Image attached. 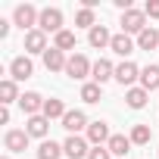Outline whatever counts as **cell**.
Wrapping results in <instances>:
<instances>
[{"mask_svg": "<svg viewBox=\"0 0 159 159\" xmlns=\"http://www.w3.org/2000/svg\"><path fill=\"white\" fill-rule=\"evenodd\" d=\"M53 47H56V50H62V53H66V50H72V47H75V31H69V28H62V31L56 34V41H53Z\"/></svg>", "mask_w": 159, "mask_h": 159, "instance_id": "d4e9b609", "label": "cell"}, {"mask_svg": "<svg viewBox=\"0 0 159 159\" xmlns=\"http://www.w3.org/2000/svg\"><path fill=\"white\" fill-rule=\"evenodd\" d=\"M3 159H10V156H3Z\"/></svg>", "mask_w": 159, "mask_h": 159, "instance_id": "1f68e13d", "label": "cell"}, {"mask_svg": "<svg viewBox=\"0 0 159 159\" xmlns=\"http://www.w3.org/2000/svg\"><path fill=\"white\" fill-rule=\"evenodd\" d=\"M106 150H109L112 156H128V153H131V137H125V134H112L109 143H106Z\"/></svg>", "mask_w": 159, "mask_h": 159, "instance_id": "ac0fdd59", "label": "cell"}, {"mask_svg": "<svg viewBox=\"0 0 159 159\" xmlns=\"http://www.w3.org/2000/svg\"><path fill=\"white\" fill-rule=\"evenodd\" d=\"M31 75H34V66H31L28 56H16L10 62V78L13 81H25V78H31Z\"/></svg>", "mask_w": 159, "mask_h": 159, "instance_id": "9c48e42d", "label": "cell"}, {"mask_svg": "<svg viewBox=\"0 0 159 159\" xmlns=\"http://www.w3.org/2000/svg\"><path fill=\"white\" fill-rule=\"evenodd\" d=\"M7 34H10V22H7V19H0V38H7Z\"/></svg>", "mask_w": 159, "mask_h": 159, "instance_id": "4dcf8cb0", "label": "cell"}, {"mask_svg": "<svg viewBox=\"0 0 159 159\" xmlns=\"http://www.w3.org/2000/svg\"><path fill=\"white\" fill-rule=\"evenodd\" d=\"M137 78H140V69H137L131 59H125L122 66H116V81H119L122 88H134Z\"/></svg>", "mask_w": 159, "mask_h": 159, "instance_id": "8992f818", "label": "cell"}, {"mask_svg": "<svg viewBox=\"0 0 159 159\" xmlns=\"http://www.w3.org/2000/svg\"><path fill=\"white\" fill-rule=\"evenodd\" d=\"M91 78L103 88V81H109V78H116V66L109 62V59H97L94 62V72H91Z\"/></svg>", "mask_w": 159, "mask_h": 159, "instance_id": "4fadbf2b", "label": "cell"}, {"mask_svg": "<svg viewBox=\"0 0 159 159\" xmlns=\"http://www.w3.org/2000/svg\"><path fill=\"white\" fill-rule=\"evenodd\" d=\"M38 28H41L44 34H59V31H62V10H56V7H47V10H41Z\"/></svg>", "mask_w": 159, "mask_h": 159, "instance_id": "7a4b0ae2", "label": "cell"}, {"mask_svg": "<svg viewBox=\"0 0 159 159\" xmlns=\"http://www.w3.org/2000/svg\"><path fill=\"white\" fill-rule=\"evenodd\" d=\"M81 100H84V103H100V84H97V81H88V84L81 88Z\"/></svg>", "mask_w": 159, "mask_h": 159, "instance_id": "4316f807", "label": "cell"}, {"mask_svg": "<svg viewBox=\"0 0 159 159\" xmlns=\"http://www.w3.org/2000/svg\"><path fill=\"white\" fill-rule=\"evenodd\" d=\"M38 19H41V10H34L31 3H22V7H16V13H13V22H16L25 34L38 28Z\"/></svg>", "mask_w": 159, "mask_h": 159, "instance_id": "6da1fadb", "label": "cell"}, {"mask_svg": "<svg viewBox=\"0 0 159 159\" xmlns=\"http://www.w3.org/2000/svg\"><path fill=\"white\" fill-rule=\"evenodd\" d=\"M66 53L62 50H56V47H50L47 53H44V66H47V72H66Z\"/></svg>", "mask_w": 159, "mask_h": 159, "instance_id": "5bb4252c", "label": "cell"}, {"mask_svg": "<svg viewBox=\"0 0 159 159\" xmlns=\"http://www.w3.org/2000/svg\"><path fill=\"white\" fill-rule=\"evenodd\" d=\"M0 97H3V100H0V103H3V106H10L13 100H19L22 94H19V88H16V81H13V78H3V81H0Z\"/></svg>", "mask_w": 159, "mask_h": 159, "instance_id": "603a6c76", "label": "cell"}, {"mask_svg": "<svg viewBox=\"0 0 159 159\" xmlns=\"http://www.w3.org/2000/svg\"><path fill=\"white\" fill-rule=\"evenodd\" d=\"M44 103H47V100H44L41 94H34V91H28V94L19 97V106H22V112H28V119H31V116H41V112H44Z\"/></svg>", "mask_w": 159, "mask_h": 159, "instance_id": "30bf717a", "label": "cell"}, {"mask_svg": "<svg viewBox=\"0 0 159 159\" xmlns=\"http://www.w3.org/2000/svg\"><path fill=\"white\" fill-rule=\"evenodd\" d=\"M88 159H112V153H109V150H106V147H94V150H91V156H88Z\"/></svg>", "mask_w": 159, "mask_h": 159, "instance_id": "f546056e", "label": "cell"}, {"mask_svg": "<svg viewBox=\"0 0 159 159\" xmlns=\"http://www.w3.org/2000/svg\"><path fill=\"white\" fill-rule=\"evenodd\" d=\"M109 137H112V134H109V125H106V122H91V125H88V140H91V143L103 147V143H109Z\"/></svg>", "mask_w": 159, "mask_h": 159, "instance_id": "7c38bea8", "label": "cell"}, {"mask_svg": "<svg viewBox=\"0 0 159 159\" xmlns=\"http://www.w3.org/2000/svg\"><path fill=\"white\" fill-rule=\"evenodd\" d=\"M128 137H131V143H137V147H143V143H150V137H153V131H150V125H134Z\"/></svg>", "mask_w": 159, "mask_h": 159, "instance_id": "cb8c5ba5", "label": "cell"}, {"mask_svg": "<svg viewBox=\"0 0 159 159\" xmlns=\"http://www.w3.org/2000/svg\"><path fill=\"white\" fill-rule=\"evenodd\" d=\"M91 72H94V66L88 62V56H84V53L69 56V62H66V75H69V78H75V81H84Z\"/></svg>", "mask_w": 159, "mask_h": 159, "instance_id": "3957f363", "label": "cell"}, {"mask_svg": "<svg viewBox=\"0 0 159 159\" xmlns=\"http://www.w3.org/2000/svg\"><path fill=\"white\" fill-rule=\"evenodd\" d=\"M66 150H62V143H56V140H41V147H38V159H59Z\"/></svg>", "mask_w": 159, "mask_h": 159, "instance_id": "7402d4cb", "label": "cell"}, {"mask_svg": "<svg viewBox=\"0 0 159 159\" xmlns=\"http://www.w3.org/2000/svg\"><path fill=\"white\" fill-rule=\"evenodd\" d=\"M147 28V13L143 10H128V13H122V34H140Z\"/></svg>", "mask_w": 159, "mask_h": 159, "instance_id": "277c9868", "label": "cell"}, {"mask_svg": "<svg viewBox=\"0 0 159 159\" xmlns=\"http://www.w3.org/2000/svg\"><path fill=\"white\" fill-rule=\"evenodd\" d=\"M143 13H147L150 19H159V0H147V7H143Z\"/></svg>", "mask_w": 159, "mask_h": 159, "instance_id": "f1b7e54d", "label": "cell"}, {"mask_svg": "<svg viewBox=\"0 0 159 159\" xmlns=\"http://www.w3.org/2000/svg\"><path fill=\"white\" fill-rule=\"evenodd\" d=\"M88 41H91V47H100V50H103V47H109V44H112V34H109V28H106V25H94V28H91V34H88Z\"/></svg>", "mask_w": 159, "mask_h": 159, "instance_id": "e0dca14e", "label": "cell"}, {"mask_svg": "<svg viewBox=\"0 0 159 159\" xmlns=\"http://www.w3.org/2000/svg\"><path fill=\"white\" fill-rule=\"evenodd\" d=\"M66 112H69V109L62 106V100H47V103H44V112H41V116H47V119H62Z\"/></svg>", "mask_w": 159, "mask_h": 159, "instance_id": "484cf974", "label": "cell"}, {"mask_svg": "<svg viewBox=\"0 0 159 159\" xmlns=\"http://www.w3.org/2000/svg\"><path fill=\"white\" fill-rule=\"evenodd\" d=\"M62 128H66L69 134H78V131H88V116H84L81 109H69V112L62 116Z\"/></svg>", "mask_w": 159, "mask_h": 159, "instance_id": "ba28073f", "label": "cell"}, {"mask_svg": "<svg viewBox=\"0 0 159 159\" xmlns=\"http://www.w3.org/2000/svg\"><path fill=\"white\" fill-rule=\"evenodd\" d=\"M25 131H28V137H47L50 119H47V116H31V119L25 122Z\"/></svg>", "mask_w": 159, "mask_h": 159, "instance_id": "9a60e30c", "label": "cell"}, {"mask_svg": "<svg viewBox=\"0 0 159 159\" xmlns=\"http://www.w3.org/2000/svg\"><path fill=\"white\" fill-rule=\"evenodd\" d=\"M125 100H128L131 109H143L147 100H150V91H143V88H128V91H125Z\"/></svg>", "mask_w": 159, "mask_h": 159, "instance_id": "d6986e66", "label": "cell"}, {"mask_svg": "<svg viewBox=\"0 0 159 159\" xmlns=\"http://www.w3.org/2000/svg\"><path fill=\"white\" fill-rule=\"evenodd\" d=\"M140 88L143 91H159V66L156 62L147 66V69H140Z\"/></svg>", "mask_w": 159, "mask_h": 159, "instance_id": "2e32d148", "label": "cell"}, {"mask_svg": "<svg viewBox=\"0 0 159 159\" xmlns=\"http://www.w3.org/2000/svg\"><path fill=\"white\" fill-rule=\"evenodd\" d=\"M75 25H78V28H94V25H97L94 10H84V7H81V10H78V16H75Z\"/></svg>", "mask_w": 159, "mask_h": 159, "instance_id": "83f0119b", "label": "cell"}, {"mask_svg": "<svg viewBox=\"0 0 159 159\" xmlns=\"http://www.w3.org/2000/svg\"><path fill=\"white\" fill-rule=\"evenodd\" d=\"M62 150H66V156H69V159H88V156H91L88 140H84V137H78V134H69V137H66V143H62Z\"/></svg>", "mask_w": 159, "mask_h": 159, "instance_id": "5b68a950", "label": "cell"}, {"mask_svg": "<svg viewBox=\"0 0 159 159\" xmlns=\"http://www.w3.org/2000/svg\"><path fill=\"white\" fill-rule=\"evenodd\" d=\"M137 47H140V50H156V47H159V31H156L153 25H147V28L137 34Z\"/></svg>", "mask_w": 159, "mask_h": 159, "instance_id": "ffe728a7", "label": "cell"}, {"mask_svg": "<svg viewBox=\"0 0 159 159\" xmlns=\"http://www.w3.org/2000/svg\"><path fill=\"white\" fill-rule=\"evenodd\" d=\"M47 50H50L47 47V34L41 28H34V31L25 34V53H47Z\"/></svg>", "mask_w": 159, "mask_h": 159, "instance_id": "8fae6325", "label": "cell"}, {"mask_svg": "<svg viewBox=\"0 0 159 159\" xmlns=\"http://www.w3.org/2000/svg\"><path fill=\"white\" fill-rule=\"evenodd\" d=\"M3 147H7L10 153H25V147H28V131L10 128V131L3 134Z\"/></svg>", "mask_w": 159, "mask_h": 159, "instance_id": "52a82bcc", "label": "cell"}, {"mask_svg": "<svg viewBox=\"0 0 159 159\" xmlns=\"http://www.w3.org/2000/svg\"><path fill=\"white\" fill-rule=\"evenodd\" d=\"M112 53H119V56H131L134 53V41L128 38V34H112Z\"/></svg>", "mask_w": 159, "mask_h": 159, "instance_id": "44dd1931", "label": "cell"}]
</instances>
